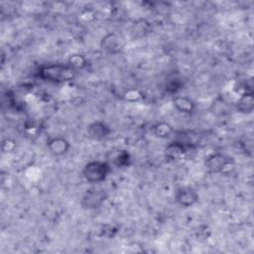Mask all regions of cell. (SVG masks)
<instances>
[{"instance_id":"52a82bcc","label":"cell","mask_w":254,"mask_h":254,"mask_svg":"<svg viewBox=\"0 0 254 254\" xmlns=\"http://www.w3.org/2000/svg\"><path fill=\"white\" fill-rule=\"evenodd\" d=\"M87 135L90 139L99 141L105 139L111 132L109 126L102 121H94L87 126Z\"/></svg>"},{"instance_id":"3957f363","label":"cell","mask_w":254,"mask_h":254,"mask_svg":"<svg viewBox=\"0 0 254 254\" xmlns=\"http://www.w3.org/2000/svg\"><path fill=\"white\" fill-rule=\"evenodd\" d=\"M107 192L105 190L97 187L86 190L80 199V205L82 208L91 210L100 207L107 199Z\"/></svg>"},{"instance_id":"9c48e42d","label":"cell","mask_w":254,"mask_h":254,"mask_svg":"<svg viewBox=\"0 0 254 254\" xmlns=\"http://www.w3.org/2000/svg\"><path fill=\"white\" fill-rule=\"evenodd\" d=\"M101 48L108 54H117L120 51L121 45H120V41L119 38L116 34L114 33H109L106 34L100 43Z\"/></svg>"},{"instance_id":"5bb4252c","label":"cell","mask_w":254,"mask_h":254,"mask_svg":"<svg viewBox=\"0 0 254 254\" xmlns=\"http://www.w3.org/2000/svg\"><path fill=\"white\" fill-rule=\"evenodd\" d=\"M114 164L117 167H127L130 162V156L126 151H120L114 158Z\"/></svg>"},{"instance_id":"277c9868","label":"cell","mask_w":254,"mask_h":254,"mask_svg":"<svg viewBox=\"0 0 254 254\" xmlns=\"http://www.w3.org/2000/svg\"><path fill=\"white\" fill-rule=\"evenodd\" d=\"M205 168L210 174H219L224 172L227 168L233 167L232 161L221 153L210 154L205 159Z\"/></svg>"},{"instance_id":"30bf717a","label":"cell","mask_w":254,"mask_h":254,"mask_svg":"<svg viewBox=\"0 0 254 254\" xmlns=\"http://www.w3.org/2000/svg\"><path fill=\"white\" fill-rule=\"evenodd\" d=\"M175 108L184 114H190L194 110V102L187 96H176L173 100Z\"/></svg>"},{"instance_id":"7c38bea8","label":"cell","mask_w":254,"mask_h":254,"mask_svg":"<svg viewBox=\"0 0 254 254\" xmlns=\"http://www.w3.org/2000/svg\"><path fill=\"white\" fill-rule=\"evenodd\" d=\"M173 127L167 122H158L153 126V133L161 139L169 138L173 133Z\"/></svg>"},{"instance_id":"8992f818","label":"cell","mask_w":254,"mask_h":254,"mask_svg":"<svg viewBox=\"0 0 254 254\" xmlns=\"http://www.w3.org/2000/svg\"><path fill=\"white\" fill-rule=\"evenodd\" d=\"M188 153L187 146L182 141L171 142L165 149V156L169 162L178 163L183 161Z\"/></svg>"},{"instance_id":"6da1fadb","label":"cell","mask_w":254,"mask_h":254,"mask_svg":"<svg viewBox=\"0 0 254 254\" xmlns=\"http://www.w3.org/2000/svg\"><path fill=\"white\" fill-rule=\"evenodd\" d=\"M76 71L68 64H50L41 65L38 69V75L49 82L63 83L74 79Z\"/></svg>"},{"instance_id":"4fadbf2b","label":"cell","mask_w":254,"mask_h":254,"mask_svg":"<svg viewBox=\"0 0 254 254\" xmlns=\"http://www.w3.org/2000/svg\"><path fill=\"white\" fill-rule=\"evenodd\" d=\"M68 64L75 70L81 69L86 65V60L82 55L73 54L68 58Z\"/></svg>"},{"instance_id":"ba28073f","label":"cell","mask_w":254,"mask_h":254,"mask_svg":"<svg viewBox=\"0 0 254 254\" xmlns=\"http://www.w3.org/2000/svg\"><path fill=\"white\" fill-rule=\"evenodd\" d=\"M48 149L50 150V152L55 155V156H62L64 155L65 153H67V151L69 150V143L68 141L64 138V137H53L48 141Z\"/></svg>"},{"instance_id":"8fae6325","label":"cell","mask_w":254,"mask_h":254,"mask_svg":"<svg viewBox=\"0 0 254 254\" xmlns=\"http://www.w3.org/2000/svg\"><path fill=\"white\" fill-rule=\"evenodd\" d=\"M236 108L241 113H251L254 108V97L252 92L243 93L237 100Z\"/></svg>"},{"instance_id":"9a60e30c","label":"cell","mask_w":254,"mask_h":254,"mask_svg":"<svg viewBox=\"0 0 254 254\" xmlns=\"http://www.w3.org/2000/svg\"><path fill=\"white\" fill-rule=\"evenodd\" d=\"M15 147V142L11 139H6L3 141V144H2V148L5 152H8V151H12Z\"/></svg>"},{"instance_id":"5b68a950","label":"cell","mask_w":254,"mask_h":254,"mask_svg":"<svg viewBox=\"0 0 254 254\" xmlns=\"http://www.w3.org/2000/svg\"><path fill=\"white\" fill-rule=\"evenodd\" d=\"M175 199L182 207H190L198 200V193L190 186H185L177 189L175 192Z\"/></svg>"},{"instance_id":"7a4b0ae2","label":"cell","mask_w":254,"mask_h":254,"mask_svg":"<svg viewBox=\"0 0 254 254\" xmlns=\"http://www.w3.org/2000/svg\"><path fill=\"white\" fill-rule=\"evenodd\" d=\"M111 171L110 165L105 161H90L82 169V177L90 184H99L105 181Z\"/></svg>"}]
</instances>
